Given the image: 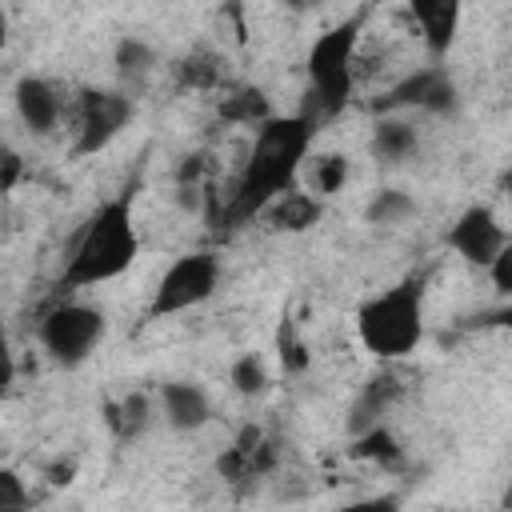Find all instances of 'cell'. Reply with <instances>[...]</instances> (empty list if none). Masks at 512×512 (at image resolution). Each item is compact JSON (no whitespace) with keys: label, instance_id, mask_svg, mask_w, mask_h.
Returning a JSON list of instances; mask_svg holds the SVG:
<instances>
[{"label":"cell","instance_id":"1","mask_svg":"<svg viewBox=\"0 0 512 512\" xmlns=\"http://www.w3.org/2000/svg\"><path fill=\"white\" fill-rule=\"evenodd\" d=\"M312 140H316V124L304 112H292V116H276L272 112L268 120H260L256 124V140L248 148V160H244L228 200L220 204L216 220H228L232 228L248 224L280 192L300 184V164L312 152Z\"/></svg>","mask_w":512,"mask_h":512},{"label":"cell","instance_id":"2","mask_svg":"<svg viewBox=\"0 0 512 512\" xmlns=\"http://www.w3.org/2000/svg\"><path fill=\"white\" fill-rule=\"evenodd\" d=\"M136 256H140V232L132 220V196L124 192V196L104 200L80 228L72 256L60 272V292L108 284V280L124 276L136 264Z\"/></svg>","mask_w":512,"mask_h":512},{"label":"cell","instance_id":"3","mask_svg":"<svg viewBox=\"0 0 512 512\" xmlns=\"http://www.w3.org/2000/svg\"><path fill=\"white\" fill-rule=\"evenodd\" d=\"M356 336L368 356L392 364L420 348L424 340V280L408 276L356 308Z\"/></svg>","mask_w":512,"mask_h":512},{"label":"cell","instance_id":"4","mask_svg":"<svg viewBox=\"0 0 512 512\" xmlns=\"http://www.w3.org/2000/svg\"><path fill=\"white\" fill-rule=\"evenodd\" d=\"M364 16H348L340 24H332L328 32H320L304 56V72H308V92H304V116L320 128L324 120L340 116L352 100V60H356V40H360Z\"/></svg>","mask_w":512,"mask_h":512},{"label":"cell","instance_id":"5","mask_svg":"<svg viewBox=\"0 0 512 512\" xmlns=\"http://www.w3.org/2000/svg\"><path fill=\"white\" fill-rule=\"evenodd\" d=\"M104 332H108L104 312L80 300H60L40 320V344L60 368H80L100 348Z\"/></svg>","mask_w":512,"mask_h":512},{"label":"cell","instance_id":"6","mask_svg":"<svg viewBox=\"0 0 512 512\" xmlns=\"http://www.w3.org/2000/svg\"><path fill=\"white\" fill-rule=\"evenodd\" d=\"M216 288H220V260L212 252H184L160 272L152 300H148V320L188 312V308L212 300Z\"/></svg>","mask_w":512,"mask_h":512},{"label":"cell","instance_id":"7","mask_svg":"<svg viewBox=\"0 0 512 512\" xmlns=\"http://www.w3.org/2000/svg\"><path fill=\"white\" fill-rule=\"evenodd\" d=\"M136 116V104L128 92H112V88H80L76 96V140H72V156H96L104 152Z\"/></svg>","mask_w":512,"mask_h":512},{"label":"cell","instance_id":"8","mask_svg":"<svg viewBox=\"0 0 512 512\" xmlns=\"http://www.w3.org/2000/svg\"><path fill=\"white\" fill-rule=\"evenodd\" d=\"M444 244H448L464 264L488 268V260H492L504 244H512V240H508V228L496 220V212H492L488 204H468V208L452 220V228L444 232Z\"/></svg>","mask_w":512,"mask_h":512},{"label":"cell","instance_id":"9","mask_svg":"<svg viewBox=\"0 0 512 512\" xmlns=\"http://www.w3.org/2000/svg\"><path fill=\"white\" fill-rule=\"evenodd\" d=\"M380 108H420V112H452L456 108V84L452 76L432 64V68H416L412 76H404L396 88H388V96L380 100Z\"/></svg>","mask_w":512,"mask_h":512},{"label":"cell","instance_id":"10","mask_svg":"<svg viewBox=\"0 0 512 512\" xmlns=\"http://www.w3.org/2000/svg\"><path fill=\"white\" fill-rule=\"evenodd\" d=\"M276 460H280L276 440H268L256 424H244L240 436L232 440V448H224V456L216 460V472H220L224 480L240 484V480H256V476L272 472Z\"/></svg>","mask_w":512,"mask_h":512},{"label":"cell","instance_id":"11","mask_svg":"<svg viewBox=\"0 0 512 512\" xmlns=\"http://www.w3.org/2000/svg\"><path fill=\"white\" fill-rule=\"evenodd\" d=\"M12 100H16L20 124L32 136H52L60 128L64 100H60V92H56L52 80H44V76H20L16 88H12Z\"/></svg>","mask_w":512,"mask_h":512},{"label":"cell","instance_id":"12","mask_svg":"<svg viewBox=\"0 0 512 512\" xmlns=\"http://www.w3.org/2000/svg\"><path fill=\"white\" fill-rule=\"evenodd\" d=\"M160 412H164V424L168 428H176V432H200L212 420V400L192 380H168V384H160Z\"/></svg>","mask_w":512,"mask_h":512},{"label":"cell","instance_id":"13","mask_svg":"<svg viewBox=\"0 0 512 512\" xmlns=\"http://www.w3.org/2000/svg\"><path fill=\"white\" fill-rule=\"evenodd\" d=\"M408 12L424 36V48L440 60L460 32V16H464V0H408Z\"/></svg>","mask_w":512,"mask_h":512},{"label":"cell","instance_id":"14","mask_svg":"<svg viewBox=\"0 0 512 512\" xmlns=\"http://www.w3.org/2000/svg\"><path fill=\"white\" fill-rule=\"evenodd\" d=\"M404 396V384H400V376L396 372H376L364 388H360V396H356V404H352V412H348V432L356 436V432H364V428H372V424H380V416L396 404Z\"/></svg>","mask_w":512,"mask_h":512},{"label":"cell","instance_id":"15","mask_svg":"<svg viewBox=\"0 0 512 512\" xmlns=\"http://www.w3.org/2000/svg\"><path fill=\"white\" fill-rule=\"evenodd\" d=\"M260 216H268V224H272L276 232H308L312 224H320V216H324V200L312 196L308 188L292 184V188L280 192Z\"/></svg>","mask_w":512,"mask_h":512},{"label":"cell","instance_id":"16","mask_svg":"<svg viewBox=\"0 0 512 512\" xmlns=\"http://www.w3.org/2000/svg\"><path fill=\"white\" fill-rule=\"evenodd\" d=\"M152 416H156V412H152V396H148V392H128V396L104 404V424H108V432H112L120 444L140 440V436L148 432Z\"/></svg>","mask_w":512,"mask_h":512},{"label":"cell","instance_id":"17","mask_svg":"<svg viewBox=\"0 0 512 512\" xmlns=\"http://www.w3.org/2000/svg\"><path fill=\"white\" fill-rule=\"evenodd\" d=\"M300 180L312 196H336L344 184H348V156L344 152H308L304 164H300Z\"/></svg>","mask_w":512,"mask_h":512},{"label":"cell","instance_id":"18","mask_svg":"<svg viewBox=\"0 0 512 512\" xmlns=\"http://www.w3.org/2000/svg\"><path fill=\"white\" fill-rule=\"evenodd\" d=\"M416 148H420V136H416V128L404 124V120H380L376 132H372V156H376V160L400 164V160H408Z\"/></svg>","mask_w":512,"mask_h":512},{"label":"cell","instance_id":"19","mask_svg":"<svg viewBox=\"0 0 512 512\" xmlns=\"http://www.w3.org/2000/svg\"><path fill=\"white\" fill-rule=\"evenodd\" d=\"M268 116H272V104H268V96L260 88H232V92L220 96V120L224 124H248V128H256Z\"/></svg>","mask_w":512,"mask_h":512},{"label":"cell","instance_id":"20","mask_svg":"<svg viewBox=\"0 0 512 512\" xmlns=\"http://www.w3.org/2000/svg\"><path fill=\"white\" fill-rule=\"evenodd\" d=\"M112 64H116V76L132 88V84H144V80L152 76L156 52H152V44H144V40H136V36H124V40H116Z\"/></svg>","mask_w":512,"mask_h":512},{"label":"cell","instance_id":"21","mask_svg":"<svg viewBox=\"0 0 512 512\" xmlns=\"http://www.w3.org/2000/svg\"><path fill=\"white\" fill-rule=\"evenodd\" d=\"M352 456L372 460V464H380V468H400V464H404V448H400V440H396L384 424H372V428L356 432Z\"/></svg>","mask_w":512,"mask_h":512},{"label":"cell","instance_id":"22","mask_svg":"<svg viewBox=\"0 0 512 512\" xmlns=\"http://www.w3.org/2000/svg\"><path fill=\"white\" fill-rule=\"evenodd\" d=\"M412 212H416V200H412L408 192H400V188H380V192L368 200L364 220H368V224H400V220H408Z\"/></svg>","mask_w":512,"mask_h":512},{"label":"cell","instance_id":"23","mask_svg":"<svg viewBox=\"0 0 512 512\" xmlns=\"http://www.w3.org/2000/svg\"><path fill=\"white\" fill-rule=\"evenodd\" d=\"M176 80H180V88H216L220 84V56H212V52H192V56H184L180 64H176Z\"/></svg>","mask_w":512,"mask_h":512},{"label":"cell","instance_id":"24","mask_svg":"<svg viewBox=\"0 0 512 512\" xmlns=\"http://www.w3.org/2000/svg\"><path fill=\"white\" fill-rule=\"evenodd\" d=\"M228 380H232V388H236L240 396H260V392L268 388V368H264V360H260L256 352H244V356L232 360Z\"/></svg>","mask_w":512,"mask_h":512},{"label":"cell","instance_id":"25","mask_svg":"<svg viewBox=\"0 0 512 512\" xmlns=\"http://www.w3.org/2000/svg\"><path fill=\"white\" fill-rule=\"evenodd\" d=\"M276 348H280V364H284V372L288 376H300L304 368H308V348L296 340V328L284 320L280 324V336H276Z\"/></svg>","mask_w":512,"mask_h":512},{"label":"cell","instance_id":"26","mask_svg":"<svg viewBox=\"0 0 512 512\" xmlns=\"http://www.w3.org/2000/svg\"><path fill=\"white\" fill-rule=\"evenodd\" d=\"M12 508H28V488L16 468H0V512H12Z\"/></svg>","mask_w":512,"mask_h":512},{"label":"cell","instance_id":"27","mask_svg":"<svg viewBox=\"0 0 512 512\" xmlns=\"http://www.w3.org/2000/svg\"><path fill=\"white\" fill-rule=\"evenodd\" d=\"M488 276H492V288L500 296H512V244H504L492 260H488Z\"/></svg>","mask_w":512,"mask_h":512},{"label":"cell","instance_id":"28","mask_svg":"<svg viewBox=\"0 0 512 512\" xmlns=\"http://www.w3.org/2000/svg\"><path fill=\"white\" fill-rule=\"evenodd\" d=\"M16 384V356L8 348V340H0V396Z\"/></svg>","mask_w":512,"mask_h":512},{"label":"cell","instance_id":"29","mask_svg":"<svg viewBox=\"0 0 512 512\" xmlns=\"http://www.w3.org/2000/svg\"><path fill=\"white\" fill-rule=\"evenodd\" d=\"M72 476H76V464H72V460H68V464H64V460H56V464L48 468V480H52L56 488H60V484H72Z\"/></svg>","mask_w":512,"mask_h":512},{"label":"cell","instance_id":"30","mask_svg":"<svg viewBox=\"0 0 512 512\" xmlns=\"http://www.w3.org/2000/svg\"><path fill=\"white\" fill-rule=\"evenodd\" d=\"M284 4H288L292 12H312V8L320 4V0H284Z\"/></svg>","mask_w":512,"mask_h":512},{"label":"cell","instance_id":"31","mask_svg":"<svg viewBox=\"0 0 512 512\" xmlns=\"http://www.w3.org/2000/svg\"><path fill=\"white\" fill-rule=\"evenodd\" d=\"M4 44H8V12L0 8V52H4Z\"/></svg>","mask_w":512,"mask_h":512},{"label":"cell","instance_id":"32","mask_svg":"<svg viewBox=\"0 0 512 512\" xmlns=\"http://www.w3.org/2000/svg\"><path fill=\"white\" fill-rule=\"evenodd\" d=\"M0 340H8V336H4V320H0Z\"/></svg>","mask_w":512,"mask_h":512},{"label":"cell","instance_id":"33","mask_svg":"<svg viewBox=\"0 0 512 512\" xmlns=\"http://www.w3.org/2000/svg\"><path fill=\"white\" fill-rule=\"evenodd\" d=\"M4 148H8V144H4V140H0V156H4Z\"/></svg>","mask_w":512,"mask_h":512}]
</instances>
